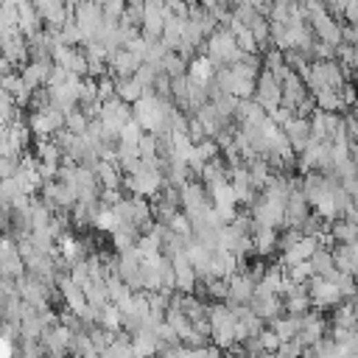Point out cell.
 <instances>
[{
    "label": "cell",
    "mask_w": 358,
    "mask_h": 358,
    "mask_svg": "<svg viewBox=\"0 0 358 358\" xmlns=\"http://www.w3.org/2000/svg\"><path fill=\"white\" fill-rule=\"evenodd\" d=\"M0 352H9V344H6V341H0Z\"/></svg>",
    "instance_id": "cell-1"
}]
</instances>
